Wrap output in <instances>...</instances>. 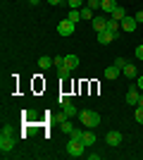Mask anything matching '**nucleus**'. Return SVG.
I'll use <instances>...</instances> for the list:
<instances>
[{"label": "nucleus", "mask_w": 143, "mask_h": 160, "mask_svg": "<svg viewBox=\"0 0 143 160\" xmlns=\"http://www.w3.org/2000/svg\"><path fill=\"white\" fill-rule=\"evenodd\" d=\"M72 117H79V110H76L72 103L62 105V120H72Z\"/></svg>", "instance_id": "39448f33"}, {"label": "nucleus", "mask_w": 143, "mask_h": 160, "mask_svg": "<svg viewBox=\"0 0 143 160\" xmlns=\"http://www.w3.org/2000/svg\"><path fill=\"white\" fill-rule=\"evenodd\" d=\"M81 19H93V10H91L88 5L81 7Z\"/></svg>", "instance_id": "412c9836"}, {"label": "nucleus", "mask_w": 143, "mask_h": 160, "mask_svg": "<svg viewBox=\"0 0 143 160\" xmlns=\"http://www.w3.org/2000/svg\"><path fill=\"white\" fill-rule=\"evenodd\" d=\"M126 103L129 105H138V88H129V93H126Z\"/></svg>", "instance_id": "9b49d317"}, {"label": "nucleus", "mask_w": 143, "mask_h": 160, "mask_svg": "<svg viewBox=\"0 0 143 160\" xmlns=\"http://www.w3.org/2000/svg\"><path fill=\"white\" fill-rule=\"evenodd\" d=\"M69 136H72V139H81V136H83V132H81V129H74V132L69 134Z\"/></svg>", "instance_id": "cd10ccee"}, {"label": "nucleus", "mask_w": 143, "mask_h": 160, "mask_svg": "<svg viewBox=\"0 0 143 160\" xmlns=\"http://www.w3.org/2000/svg\"><path fill=\"white\" fill-rule=\"evenodd\" d=\"M60 77H62V79H67V77H69V69H67V67H60Z\"/></svg>", "instance_id": "c85d7f7f"}, {"label": "nucleus", "mask_w": 143, "mask_h": 160, "mask_svg": "<svg viewBox=\"0 0 143 160\" xmlns=\"http://www.w3.org/2000/svg\"><path fill=\"white\" fill-rule=\"evenodd\" d=\"M53 65L57 67V69H60V67H64V58H62V55H60V58H53Z\"/></svg>", "instance_id": "a878e982"}, {"label": "nucleus", "mask_w": 143, "mask_h": 160, "mask_svg": "<svg viewBox=\"0 0 143 160\" xmlns=\"http://www.w3.org/2000/svg\"><path fill=\"white\" fill-rule=\"evenodd\" d=\"M115 7H117L115 0H102V7H100V10H102V12H110V14H112V10H115Z\"/></svg>", "instance_id": "2eb2a0df"}, {"label": "nucleus", "mask_w": 143, "mask_h": 160, "mask_svg": "<svg viewBox=\"0 0 143 160\" xmlns=\"http://www.w3.org/2000/svg\"><path fill=\"white\" fill-rule=\"evenodd\" d=\"M67 103H72V100H69V96L62 93V96H60V105H67Z\"/></svg>", "instance_id": "c756f323"}, {"label": "nucleus", "mask_w": 143, "mask_h": 160, "mask_svg": "<svg viewBox=\"0 0 143 160\" xmlns=\"http://www.w3.org/2000/svg\"><path fill=\"white\" fill-rule=\"evenodd\" d=\"M64 67H67L69 72L76 69V67H79V58H76V55H64Z\"/></svg>", "instance_id": "9d476101"}, {"label": "nucleus", "mask_w": 143, "mask_h": 160, "mask_svg": "<svg viewBox=\"0 0 143 160\" xmlns=\"http://www.w3.org/2000/svg\"><path fill=\"white\" fill-rule=\"evenodd\" d=\"M83 148H86V143H83L81 139H72V136H69V141H67V153L72 155V158L83 155Z\"/></svg>", "instance_id": "7ed1b4c3"}, {"label": "nucleus", "mask_w": 143, "mask_h": 160, "mask_svg": "<svg viewBox=\"0 0 143 160\" xmlns=\"http://www.w3.org/2000/svg\"><path fill=\"white\" fill-rule=\"evenodd\" d=\"M57 33H60V36H72V33H74V22L62 19L60 24H57Z\"/></svg>", "instance_id": "20e7f679"}, {"label": "nucleus", "mask_w": 143, "mask_h": 160, "mask_svg": "<svg viewBox=\"0 0 143 160\" xmlns=\"http://www.w3.org/2000/svg\"><path fill=\"white\" fill-rule=\"evenodd\" d=\"M38 67H41V69H48V67H53V58H45V55H43L41 60H38Z\"/></svg>", "instance_id": "6ab92c4d"}, {"label": "nucleus", "mask_w": 143, "mask_h": 160, "mask_svg": "<svg viewBox=\"0 0 143 160\" xmlns=\"http://www.w3.org/2000/svg\"><path fill=\"white\" fill-rule=\"evenodd\" d=\"M136 22H138V24H141V22H143V10H141V12L136 14Z\"/></svg>", "instance_id": "7c9ffc66"}, {"label": "nucleus", "mask_w": 143, "mask_h": 160, "mask_svg": "<svg viewBox=\"0 0 143 160\" xmlns=\"http://www.w3.org/2000/svg\"><path fill=\"white\" fill-rule=\"evenodd\" d=\"M126 65H129V62L124 60V58H117V60H115V67H117V69H124Z\"/></svg>", "instance_id": "393cba45"}, {"label": "nucleus", "mask_w": 143, "mask_h": 160, "mask_svg": "<svg viewBox=\"0 0 143 160\" xmlns=\"http://www.w3.org/2000/svg\"><path fill=\"white\" fill-rule=\"evenodd\" d=\"M81 141L86 143V148H88V146H93V143H95V134H93V132H83Z\"/></svg>", "instance_id": "ddd939ff"}, {"label": "nucleus", "mask_w": 143, "mask_h": 160, "mask_svg": "<svg viewBox=\"0 0 143 160\" xmlns=\"http://www.w3.org/2000/svg\"><path fill=\"white\" fill-rule=\"evenodd\" d=\"M48 2H50V5H60L62 0H48Z\"/></svg>", "instance_id": "473e14b6"}, {"label": "nucleus", "mask_w": 143, "mask_h": 160, "mask_svg": "<svg viewBox=\"0 0 143 160\" xmlns=\"http://www.w3.org/2000/svg\"><path fill=\"white\" fill-rule=\"evenodd\" d=\"M138 105H143V96H138Z\"/></svg>", "instance_id": "72a5a7b5"}, {"label": "nucleus", "mask_w": 143, "mask_h": 160, "mask_svg": "<svg viewBox=\"0 0 143 160\" xmlns=\"http://www.w3.org/2000/svg\"><path fill=\"white\" fill-rule=\"evenodd\" d=\"M112 38H115V33L110 31V29H105V31H98V41H100L102 46H107V43H112Z\"/></svg>", "instance_id": "0eeeda50"}, {"label": "nucleus", "mask_w": 143, "mask_h": 160, "mask_svg": "<svg viewBox=\"0 0 143 160\" xmlns=\"http://www.w3.org/2000/svg\"><path fill=\"white\" fill-rule=\"evenodd\" d=\"M138 91H143V77H138Z\"/></svg>", "instance_id": "2f4dec72"}, {"label": "nucleus", "mask_w": 143, "mask_h": 160, "mask_svg": "<svg viewBox=\"0 0 143 160\" xmlns=\"http://www.w3.org/2000/svg\"><path fill=\"white\" fill-rule=\"evenodd\" d=\"M14 148V139H12V129L2 127V134H0V151L2 153H10Z\"/></svg>", "instance_id": "f03ea898"}, {"label": "nucleus", "mask_w": 143, "mask_h": 160, "mask_svg": "<svg viewBox=\"0 0 143 160\" xmlns=\"http://www.w3.org/2000/svg\"><path fill=\"white\" fill-rule=\"evenodd\" d=\"M81 2H86V0H67L69 10H79V7H81Z\"/></svg>", "instance_id": "5701e85b"}, {"label": "nucleus", "mask_w": 143, "mask_h": 160, "mask_svg": "<svg viewBox=\"0 0 143 160\" xmlns=\"http://www.w3.org/2000/svg\"><path fill=\"white\" fill-rule=\"evenodd\" d=\"M122 72H124V77H129V79H136V67H134V65H126Z\"/></svg>", "instance_id": "dca6fc26"}, {"label": "nucleus", "mask_w": 143, "mask_h": 160, "mask_svg": "<svg viewBox=\"0 0 143 160\" xmlns=\"http://www.w3.org/2000/svg\"><path fill=\"white\" fill-rule=\"evenodd\" d=\"M79 120H81L83 127L93 129V127H98V124H100V115L95 112V110H81V112H79Z\"/></svg>", "instance_id": "f257e3e1"}, {"label": "nucleus", "mask_w": 143, "mask_h": 160, "mask_svg": "<svg viewBox=\"0 0 143 160\" xmlns=\"http://www.w3.org/2000/svg\"><path fill=\"white\" fill-rule=\"evenodd\" d=\"M134 117H136L138 124H143V105H138V108H136V115H134Z\"/></svg>", "instance_id": "b1692460"}, {"label": "nucleus", "mask_w": 143, "mask_h": 160, "mask_svg": "<svg viewBox=\"0 0 143 160\" xmlns=\"http://www.w3.org/2000/svg\"><path fill=\"white\" fill-rule=\"evenodd\" d=\"M60 129H62V134H72V132H74V127H72V122H69V120H62Z\"/></svg>", "instance_id": "a211bd4d"}, {"label": "nucleus", "mask_w": 143, "mask_h": 160, "mask_svg": "<svg viewBox=\"0 0 143 160\" xmlns=\"http://www.w3.org/2000/svg\"><path fill=\"white\" fill-rule=\"evenodd\" d=\"M136 24H138L136 17H124V19H122V29H124V31H134Z\"/></svg>", "instance_id": "6e6552de"}, {"label": "nucleus", "mask_w": 143, "mask_h": 160, "mask_svg": "<svg viewBox=\"0 0 143 160\" xmlns=\"http://www.w3.org/2000/svg\"><path fill=\"white\" fill-rule=\"evenodd\" d=\"M67 19H69V22H74V24H76V22L81 19V10H69Z\"/></svg>", "instance_id": "f3484780"}, {"label": "nucleus", "mask_w": 143, "mask_h": 160, "mask_svg": "<svg viewBox=\"0 0 143 160\" xmlns=\"http://www.w3.org/2000/svg\"><path fill=\"white\" fill-rule=\"evenodd\" d=\"M136 58L143 62V43H138V48H136Z\"/></svg>", "instance_id": "bb28decb"}, {"label": "nucleus", "mask_w": 143, "mask_h": 160, "mask_svg": "<svg viewBox=\"0 0 143 160\" xmlns=\"http://www.w3.org/2000/svg\"><path fill=\"white\" fill-rule=\"evenodd\" d=\"M91 24H93L95 31H105V29H107V19H102V17H93Z\"/></svg>", "instance_id": "1a4fd4ad"}, {"label": "nucleus", "mask_w": 143, "mask_h": 160, "mask_svg": "<svg viewBox=\"0 0 143 160\" xmlns=\"http://www.w3.org/2000/svg\"><path fill=\"white\" fill-rule=\"evenodd\" d=\"M105 143H107V146H119V143H122V134L119 132H107L105 134Z\"/></svg>", "instance_id": "423d86ee"}, {"label": "nucleus", "mask_w": 143, "mask_h": 160, "mask_svg": "<svg viewBox=\"0 0 143 160\" xmlns=\"http://www.w3.org/2000/svg\"><path fill=\"white\" fill-rule=\"evenodd\" d=\"M119 72H122V69H117L115 65L107 67V69H105V79H117V77H119Z\"/></svg>", "instance_id": "4468645a"}, {"label": "nucleus", "mask_w": 143, "mask_h": 160, "mask_svg": "<svg viewBox=\"0 0 143 160\" xmlns=\"http://www.w3.org/2000/svg\"><path fill=\"white\" fill-rule=\"evenodd\" d=\"M124 17H126V10H124V7H119V5H117L115 10H112V19H117V22H122Z\"/></svg>", "instance_id": "f8f14e48"}, {"label": "nucleus", "mask_w": 143, "mask_h": 160, "mask_svg": "<svg viewBox=\"0 0 143 160\" xmlns=\"http://www.w3.org/2000/svg\"><path fill=\"white\" fill-rule=\"evenodd\" d=\"M119 24H122V22H117V19H107V29H110L112 33L119 31Z\"/></svg>", "instance_id": "aec40b11"}, {"label": "nucleus", "mask_w": 143, "mask_h": 160, "mask_svg": "<svg viewBox=\"0 0 143 160\" xmlns=\"http://www.w3.org/2000/svg\"><path fill=\"white\" fill-rule=\"evenodd\" d=\"M86 5L95 12V10H100V7H102V0H86Z\"/></svg>", "instance_id": "4be33fe9"}]
</instances>
